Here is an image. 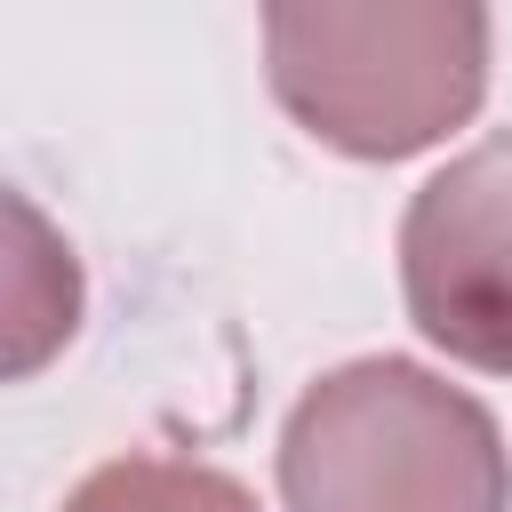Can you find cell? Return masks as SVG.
I'll return each mask as SVG.
<instances>
[{"mask_svg": "<svg viewBox=\"0 0 512 512\" xmlns=\"http://www.w3.org/2000/svg\"><path fill=\"white\" fill-rule=\"evenodd\" d=\"M496 16L464 0H304L264 16L272 96L352 160H408L488 96Z\"/></svg>", "mask_w": 512, "mask_h": 512, "instance_id": "cell-1", "label": "cell"}, {"mask_svg": "<svg viewBox=\"0 0 512 512\" xmlns=\"http://www.w3.org/2000/svg\"><path fill=\"white\" fill-rule=\"evenodd\" d=\"M280 496L288 512H504V432L416 360H344L288 408Z\"/></svg>", "mask_w": 512, "mask_h": 512, "instance_id": "cell-2", "label": "cell"}, {"mask_svg": "<svg viewBox=\"0 0 512 512\" xmlns=\"http://www.w3.org/2000/svg\"><path fill=\"white\" fill-rule=\"evenodd\" d=\"M504 144H472L464 160H448L400 224V280H408V312L416 328L496 376L512 360V288H504Z\"/></svg>", "mask_w": 512, "mask_h": 512, "instance_id": "cell-3", "label": "cell"}, {"mask_svg": "<svg viewBox=\"0 0 512 512\" xmlns=\"http://www.w3.org/2000/svg\"><path fill=\"white\" fill-rule=\"evenodd\" d=\"M80 328V264L72 240L16 192L0 184V384L48 368Z\"/></svg>", "mask_w": 512, "mask_h": 512, "instance_id": "cell-4", "label": "cell"}, {"mask_svg": "<svg viewBox=\"0 0 512 512\" xmlns=\"http://www.w3.org/2000/svg\"><path fill=\"white\" fill-rule=\"evenodd\" d=\"M64 512H256V496L216 472V464H176V456H120L88 472Z\"/></svg>", "mask_w": 512, "mask_h": 512, "instance_id": "cell-5", "label": "cell"}]
</instances>
